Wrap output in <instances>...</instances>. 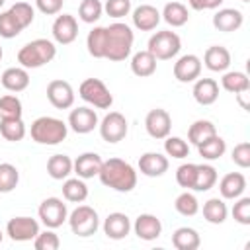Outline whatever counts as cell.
Here are the masks:
<instances>
[{
  "instance_id": "cell-1",
  "label": "cell",
  "mask_w": 250,
  "mask_h": 250,
  "mask_svg": "<svg viewBox=\"0 0 250 250\" xmlns=\"http://www.w3.org/2000/svg\"><path fill=\"white\" fill-rule=\"evenodd\" d=\"M98 178L105 188H111V189L121 191V193H129L137 186V170L121 158L104 160Z\"/></svg>"
},
{
  "instance_id": "cell-2",
  "label": "cell",
  "mask_w": 250,
  "mask_h": 250,
  "mask_svg": "<svg viewBox=\"0 0 250 250\" xmlns=\"http://www.w3.org/2000/svg\"><path fill=\"white\" fill-rule=\"evenodd\" d=\"M105 33H107L105 59H109L113 62L125 61L133 51V41H135L133 29L123 21H115L105 27Z\"/></svg>"
},
{
  "instance_id": "cell-3",
  "label": "cell",
  "mask_w": 250,
  "mask_h": 250,
  "mask_svg": "<svg viewBox=\"0 0 250 250\" xmlns=\"http://www.w3.org/2000/svg\"><path fill=\"white\" fill-rule=\"evenodd\" d=\"M57 57V47L49 39H33L18 51V62L23 68H39Z\"/></svg>"
},
{
  "instance_id": "cell-4",
  "label": "cell",
  "mask_w": 250,
  "mask_h": 250,
  "mask_svg": "<svg viewBox=\"0 0 250 250\" xmlns=\"http://www.w3.org/2000/svg\"><path fill=\"white\" fill-rule=\"evenodd\" d=\"M29 135L39 145H59V143H62L66 139L68 125L62 119H57V117H51V115H43V117H37L31 123Z\"/></svg>"
},
{
  "instance_id": "cell-5",
  "label": "cell",
  "mask_w": 250,
  "mask_h": 250,
  "mask_svg": "<svg viewBox=\"0 0 250 250\" xmlns=\"http://www.w3.org/2000/svg\"><path fill=\"white\" fill-rule=\"evenodd\" d=\"M182 49V39L176 31L164 29V31H156L154 35H150L148 39V53L154 55L156 61H168L174 59Z\"/></svg>"
},
{
  "instance_id": "cell-6",
  "label": "cell",
  "mask_w": 250,
  "mask_h": 250,
  "mask_svg": "<svg viewBox=\"0 0 250 250\" xmlns=\"http://www.w3.org/2000/svg\"><path fill=\"white\" fill-rule=\"evenodd\" d=\"M78 94L86 104H90L98 109H109L113 104V96H111L109 88L100 78H86L80 84Z\"/></svg>"
},
{
  "instance_id": "cell-7",
  "label": "cell",
  "mask_w": 250,
  "mask_h": 250,
  "mask_svg": "<svg viewBox=\"0 0 250 250\" xmlns=\"http://www.w3.org/2000/svg\"><path fill=\"white\" fill-rule=\"evenodd\" d=\"M66 221L70 225V230L76 236H92L100 227V217H98L96 209L90 205H78L68 215Z\"/></svg>"
},
{
  "instance_id": "cell-8",
  "label": "cell",
  "mask_w": 250,
  "mask_h": 250,
  "mask_svg": "<svg viewBox=\"0 0 250 250\" xmlns=\"http://www.w3.org/2000/svg\"><path fill=\"white\" fill-rule=\"evenodd\" d=\"M39 219L47 229H59L66 219H68V209L66 203L59 197H47L41 201L39 209Z\"/></svg>"
},
{
  "instance_id": "cell-9",
  "label": "cell",
  "mask_w": 250,
  "mask_h": 250,
  "mask_svg": "<svg viewBox=\"0 0 250 250\" xmlns=\"http://www.w3.org/2000/svg\"><path fill=\"white\" fill-rule=\"evenodd\" d=\"M98 127H100L102 139H104L105 143H111V145L123 141V139L127 137V131H129L127 119H125V115L119 113V111H109V113L98 123Z\"/></svg>"
},
{
  "instance_id": "cell-10",
  "label": "cell",
  "mask_w": 250,
  "mask_h": 250,
  "mask_svg": "<svg viewBox=\"0 0 250 250\" xmlns=\"http://www.w3.org/2000/svg\"><path fill=\"white\" fill-rule=\"evenodd\" d=\"M6 234L14 242H27L39 234V223L31 217H14L6 225Z\"/></svg>"
},
{
  "instance_id": "cell-11",
  "label": "cell",
  "mask_w": 250,
  "mask_h": 250,
  "mask_svg": "<svg viewBox=\"0 0 250 250\" xmlns=\"http://www.w3.org/2000/svg\"><path fill=\"white\" fill-rule=\"evenodd\" d=\"M145 129L152 139H166L172 129V117L166 109L154 107L145 117Z\"/></svg>"
},
{
  "instance_id": "cell-12",
  "label": "cell",
  "mask_w": 250,
  "mask_h": 250,
  "mask_svg": "<svg viewBox=\"0 0 250 250\" xmlns=\"http://www.w3.org/2000/svg\"><path fill=\"white\" fill-rule=\"evenodd\" d=\"M47 100L57 109H68L74 104V90L66 80H51L47 84Z\"/></svg>"
},
{
  "instance_id": "cell-13",
  "label": "cell",
  "mask_w": 250,
  "mask_h": 250,
  "mask_svg": "<svg viewBox=\"0 0 250 250\" xmlns=\"http://www.w3.org/2000/svg\"><path fill=\"white\" fill-rule=\"evenodd\" d=\"M53 39L61 45H70L78 37V21L70 14H61L53 21Z\"/></svg>"
},
{
  "instance_id": "cell-14",
  "label": "cell",
  "mask_w": 250,
  "mask_h": 250,
  "mask_svg": "<svg viewBox=\"0 0 250 250\" xmlns=\"http://www.w3.org/2000/svg\"><path fill=\"white\" fill-rule=\"evenodd\" d=\"M98 123H100L98 113L92 107H86V105L74 107L68 115V127L78 135H86V133L94 131L98 127Z\"/></svg>"
},
{
  "instance_id": "cell-15",
  "label": "cell",
  "mask_w": 250,
  "mask_h": 250,
  "mask_svg": "<svg viewBox=\"0 0 250 250\" xmlns=\"http://www.w3.org/2000/svg\"><path fill=\"white\" fill-rule=\"evenodd\" d=\"M201 74V59L197 55H182L176 62H174V76L178 82H195Z\"/></svg>"
},
{
  "instance_id": "cell-16",
  "label": "cell",
  "mask_w": 250,
  "mask_h": 250,
  "mask_svg": "<svg viewBox=\"0 0 250 250\" xmlns=\"http://www.w3.org/2000/svg\"><path fill=\"white\" fill-rule=\"evenodd\" d=\"M133 230H135V234L141 238V240H154V238H158L160 236V232H162V223H160V219L156 217V215H152V213H141L137 219H135V223H133V227H131Z\"/></svg>"
},
{
  "instance_id": "cell-17",
  "label": "cell",
  "mask_w": 250,
  "mask_h": 250,
  "mask_svg": "<svg viewBox=\"0 0 250 250\" xmlns=\"http://www.w3.org/2000/svg\"><path fill=\"white\" fill-rule=\"evenodd\" d=\"M102 162L104 160L98 152H82L76 160H72V172L82 180H90L100 174Z\"/></svg>"
},
{
  "instance_id": "cell-18",
  "label": "cell",
  "mask_w": 250,
  "mask_h": 250,
  "mask_svg": "<svg viewBox=\"0 0 250 250\" xmlns=\"http://www.w3.org/2000/svg\"><path fill=\"white\" fill-rule=\"evenodd\" d=\"M168 166H170L168 156H164L160 152H145L139 158V170H141V174H145L148 178H158V176L166 174Z\"/></svg>"
},
{
  "instance_id": "cell-19",
  "label": "cell",
  "mask_w": 250,
  "mask_h": 250,
  "mask_svg": "<svg viewBox=\"0 0 250 250\" xmlns=\"http://www.w3.org/2000/svg\"><path fill=\"white\" fill-rule=\"evenodd\" d=\"M131 227H133V225H131V219H129L125 213H119V211L109 213V215L105 217V221H104V232H105V236L111 238V240H121V238H125V236L129 234Z\"/></svg>"
},
{
  "instance_id": "cell-20",
  "label": "cell",
  "mask_w": 250,
  "mask_h": 250,
  "mask_svg": "<svg viewBox=\"0 0 250 250\" xmlns=\"http://www.w3.org/2000/svg\"><path fill=\"white\" fill-rule=\"evenodd\" d=\"M133 25L141 31H152L160 23V12L152 4H141L133 10Z\"/></svg>"
},
{
  "instance_id": "cell-21",
  "label": "cell",
  "mask_w": 250,
  "mask_h": 250,
  "mask_svg": "<svg viewBox=\"0 0 250 250\" xmlns=\"http://www.w3.org/2000/svg\"><path fill=\"white\" fill-rule=\"evenodd\" d=\"M242 23H244V16H242V12L236 10V8H223V10H219V12L213 16V25H215V29L225 31V33H230V31L240 29Z\"/></svg>"
},
{
  "instance_id": "cell-22",
  "label": "cell",
  "mask_w": 250,
  "mask_h": 250,
  "mask_svg": "<svg viewBox=\"0 0 250 250\" xmlns=\"http://www.w3.org/2000/svg\"><path fill=\"white\" fill-rule=\"evenodd\" d=\"M246 189V178L240 172H229L219 182V191L223 199H236Z\"/></svg>"
},
{
  "instance_id": "cell-23",
  "label": "cell",
  "mask_w": 250,
  "mask_h": 250,
  "mask_svg": "<svg viewBox=\"0 0 250 250\" xmlns=\"http://www.w3.org/2000/svg\"><path fill=\"white\" fill-rule=\"evenodd\" d=\"M0 82L2 86L8 90V92H23L27 86H29V74H27V68L23 66H10L2 72L0 76Z\"/></svg>"
},
{
  "instance_id": "cell-24",
  "label": "cell",
  "mask_w": 250,
  "mask_h": 250,
  "mask_svg": "<svg viewBox=\"0 0 250 250\" xmlns=\"http://www.w3.org/2000/svg\"><path fill=\"white\" fill-rule=\"evenodd\" d=\"M203 62L213 72H227L230 66V53L223 45H211L203 55Z\"/></svg>"
},
{
  "instance_id": "cell-25",
  "label": "cell",
  "mask_w": 250,
  "mask_h": 250,
  "mask_svg": "<svg viewBox=\"0 0 250 250\" xmlns=\"http://www.w3.org/2000/svg\"><path fill=\"white\" fill-rule=\"evenodd\" d=\"M191 94L199 105H211L219 98V84L213 78H197Z\"/></svg>"
},
{
  "instance_id": "cell-26",
  "label": "cell",
  "mask_w": 250,
  "mask_h": 250,
  "mask_svg": "<svg viewBox=\"0 0 250 250\" xmlns=\"http://www.w3.org/2000/svg\"><path fill=\"white\" fill-rule=\"evenodd\" d=\"M131 70L135 76L139 78H146V76H152L156 72V59L152 53H148L146 49L145 51H139L131 57Z\"/></svg>"
},
{
  "instance_id": "cell-27",
  "label": "cell",
  "mask_w": 250,
  "mask_h": 250,
  "mask_svg": "<svg viewBox=\"0 0 250 250\" xmlns=\"http://www.w3.org/2000/svg\"><path fill=\"white\" fill-rule=\"evenodd\" d=\"M172 244L178 250H197L201 244L199 232L191 227H180L172 232Z\"/></svg>"
},
{
  "instance_id": "cell-28",
  "label": "cell",
  "mask_w": 250,
  "mask_h": 250,
  "mask_svg": "<svg viewBox=\"0 0 250 250\" xmlns=\"http://www.w3.org/2000/svg\"><path fill=\"white\" fill-rule=\"evenodd\" d=\"M47 174L53 180H66L72 174V158L66 154H53L47 160Z\"/></svg>"
},
{
  "instance_id": "cell-29",
  "label": "cell",
  "mask_w": 250,
  "mask_h": 250,
  "mask_svg": "<svg viewBox=\"0 0 250 250\" xmlns=\"http://www.w3.org/2000/svg\"><path fill=\"white\" fill-rule=\"evenodd\" d=\"M62 197L70 203H82L88 197V186L82 178H66L62 182Z\"/></svg>"
},
{
  "instance_id": "cell-30",
  "label": "cell",
  "mask_w": 250,
  "mask_h": 250,
  "mask_svg": "<svg viewBox=\"0 0 250 250\" xmlns=\"http://www.w3.org/2000/svg\"><path fill=\"white\" fill-rule=\"evenodd\" d=\"M227 215H229V209H227V203L221 197H211L203 203V217H205L207 223L223 225L227 221Z\"/></svg>"
},
{
  "instance_id": "cell-31",
  "label": "cell",
  "mask_w": 250,
  "mask_h": 250,
  "mask_svg": "<svg viewBox=\"0 0 250 250\" xmlns=\"http://www.w3.org/2000/svg\"><path fill=\"white\" fill-rule=\"evenodd\" d=\"M86 47H88V53L94 57V59H105V47H107V33H105V27L98 25L94 27L88 37H86Z\"/></svg>"
},
{
  "instance_id": "cell-32",
  "label": "cell",
  "mask_w": 250,
  "mask_h": 250,
  "mask_svg": "<svg viewBox=\"0 0 250 250\" xmlns=\"http://www.w3.org/2000/svg\"><path fill=\"white\" fill-rule=\"evenodd\" d=\"M160 16H162L164 21H166L168 25H172V27H182V25H186L188 20H189V12H188V8H186L182 2H168V4L164 6V10H162Z\"/></svg>"
},
{
  "instance_id": "cell-33",
  "label": "cell",
  "mask_w": 250,
  "mask_h": 250,
  "mask_svg": "<svg viewBox=\"0 0 250 250\" xmlns=\"http://www.w3.org/2000/svg\"><path fill=\"white\" fill-rule=\"evenodd\" d=\"M225 150H227V143L219 135H213V137H209V139H205L203 143L197 145V152L205 160H217L225 154Z\"/></svg>"
},
{
  "instance_id": "cell-34",
  "label": "cell",
  "mask_w": 250,
  "mask_h": 250,
  "mask_svg": "<svg viewBox=\"0 0 250 250\" xmlns=\"http://www.w3.org/2000/svg\"><path fill=\"white\" fill-rule=\"evenodd\" d=\"M213 135H217V129H215V125L209 121V119H197V121H193L191 125H189V129H188V139H189V143L191 145H199V143H203L205 139H209V137H213Z\"/></svg>"
},
{
  "instance_id": "cell-35",
  "label": "cell",
  "mask_w": 250,
  "mask_h": 250,
  "mask_svg": "<svg viewBox=\"0 0 250 250\" xmlns=\"http://www.w3.org/2000/svg\"><path fill=\"white\" fill-rule=\"evenodd\" d=\"M221 86L227 92H230V94H238V92L250 90V78L244 72H240V70H230V72H225L223 74Z\"/></svg>"
},
{
  "instance_id": "cell-36",
  "label": "cell",
  "mask_w": 250,
  "mask_h": 250,
  "mask_svg": "<svg viewBox=\"0 0 250 250\" xmlns=\"http://www.w3.org/2000/svg\"><path fill=\"white\" fill-rule=\"evenodd\" d=\"M0 135L6 141L18 143L25 137V123L21 117H14V119H0Z\"/></svg>"
},
{
  "instance_id": "cell-37",
  "label": "cell",
  "mask_w": 250,
  "mask_h": 250,
  "mask_svg": "<svg viewBox=\"0 0 250 250\" xmlns=\"http://www.w3.org/2000/svg\"><path fill=\"white\" fill-rule=\"evenodd\" d=\"M217 184V170L211 164H197V174L193 182L195 191H209Z\"/></svg>"
},
{
  "instance_id": "cell-38",
  "label": "cell",
  "mask_w": 250,
  "mask_h": 250,
  "mask_svg": "<svg viewBox=\"0 0 250 250\" xmlns=\"http://www.w3.org/2000/svg\"><path fill=\"white\" fill-rule=\"evenodd\" d=\"M23 107H21V100L14 94H6L0 96V119H14V117H21Z\"/></svg>"
},
{
  "instance_id": "cell-39",
  "label": "cell",
  "mask_w": 250,
  "mask_h": 250,
  "mask_svg": "<svg viewBox=\"0 0 250 250\" xmlns=\"http://www.w3.org/2000/svg\"><path fill=\"white\" fill-rule=\"evenodd\" d=\"M20 182V172L14 164L2 162L0 164V193H10Z\"/></svg>"
},
{
  "instance_id": "cell-40",
  "label": "cell",
  "mask_w": 250,
  "mask_h": 250,
  "mask_svg": "<svg viewBox=\"0 0 250 250\" xmlns=\"http://www.w3.org/2000/svg\"><path fill=\"white\" fill-rule=\"evenodd\" d=\"M104 12V4L100 0H82L78 6V18L84 23H94L102 18Z\"/></svg>"
},
{
  "instance_id": "cell-41",
  "label": "cell",
  "mask_w": 250,
  "mask_h": 250,
  "mask_svg": "<svg viewBox=\"0 0 250 250\" xmlns=\"http://www.w3.org/2000/svg\"><path fill=\"white\" fill-rule=\"evenodd\" d=\"M174 207H176V211H178L180 215H184V217H193V215L199 211V201H197V197H195L191 191H184V193H180V195L176 197Z\"/></svg>"
},
{
  "instance_id": "cell-42",
  "label": "cell",
  "mask_w": 250,
  "mask_h": 250,
  "mask_svg": "<svg viewBox=\"0 0 250 250\" xmlns=\"http://www.w3.org/2000/svg\"><path fill=\"white\" fill-rule=\"evenodd\" d=\"M21 25L16 21V18L10 14V10L6 12H0V37L4 39H12V37H18L21 33Z\"/></svg>"
},
{
  "instance_id": "cell-43",
  "label": "cell",
  "mask_w": 250,
  "mask_h": 250,
  "mask_svg": "<svg viewBox=\"0 0 250 250\" xmlns=\"http://www.w3.org/2000/svg\"><path fill=\"white\" fill-rule=\"evenodd\" d=\"M10 14L16 18V21L25 29L27 25H31V21H33V18H35V10H33V6L31 4H27V2H16L12 8H10Z\"/></svg>"
},
{
  "instance_id": "cell-44",
  "label": "cell",
  "mask_w": 250,
  "mask_h": 250,
  "mask_svg": "<svg viewBox=\"0 0 250 250\" xmlns=\"http://www.w3.org/2000/svg\"><path fill=\"white\" fill-rule=\"evenodd\" d=\"M164 150H166V154L168 156H172V158H186L188 154H189V145L182 139V137H166V141H164Z\"/></svg>"
},
{
  "instance_id": "cell-45",
  "label": "cell",
  "mask_w": 250,
  "mask_h": 250,
  "mask_svg": "<svg viewBox=\"0 0 250 250\" xmlns=\"http://www.w3.org/2000/svg\"><path fill=\"white\" fill-rule=\"evenodd\" d=\"M195 174H197V164H193V162L180 164L178 170H176V182H178V186L180 188H186V189H193Z\"/></svg>"
},
{
  "instance_id": "cell-46",
  "label": "cell",
  "mask_w": 250,
  "mask_h": 250,
  "mask_svg": "<svg viewBox=\"0 0 250 250\" xmlns=\"http://www.w3.org/2000/svg\"><path fill=\"white\" fill-rule=\"evenodd\" d=\"M104 10L109 18H115V20L125 18L131 12V0H105Z\"/></svg>"
},
{
  "instance_id": "cell-47",
  "label": "cell",
  "mask_w": 250,
  "mask_h": 250,
  "mask_svg": "<svg viewBox=\"0 0 250 250\" xmlns=\"http://www.w3.org/2000/svg\"><path fill=\"white\" fill-rule=\"evenodd\" d=\"M33 246L35 250H57L61 246V240L53 230H45V232L39 230V234L33 238Z\"/></svg>"
},
{
  "instance_id": "cell-48",
  "label": "cell",
  "mask_w": 250,
  "mask_h": 250,
  "mask_svg": "<svg viewBox=\"0 0 250 250\" xmlns=\"http://www.w3.org/2000/svg\"><path fill=\"white\" fill-rule=\"evenodd\" d=\"M232 217L240 225H250V197H236V203L232 207Z\"/></svg>"
},
{
  "instance_id": "cell-49",
  "label": "cell",
  "mask_w": 250,
  "mask_h": 250,
  "mask_svg": "<svg viewBox=\"0 0 250 250\" xmlns=\"http://www.w3.org/2000/svg\"><path fill=\"white\" fill-rule=\"evenodd\" d=\"M232 162L240 168H248L250 166V143H238L234 148H232V154H230Z\"/></svg>"
},
{
  "instance_id": "cell-50",
  "label": "cell",
  "mask_w": 250,
  "mask_h": 250,
  "mask_svg": "<svg viewBox=\"0 0 250 250\" xmlns=\"http://www.w3.org/2000/svg\"><path fill=\"white\" fill-rule=\"evenodd\" d=\"M62 2L64 0H35V6L41 14L45 16H55L62 10Z\"/></svg>"
},
{
  "instance_id": "cell-51",
  "label": "cell",
  "mask_w": 250,
  "mask_h": 250,
  "mask_svg": "<svg viewBox=\"0 0 250 250\" xmlns=\"http://www.w3.org/2000/svg\"><path fill=\"white\" fill-rule=\"evenodd\" d=\"M248 92H250V90H244V92H238V94H234V96L238 98V104H240V107H242V109H248V102H246V98L250 96Z\"/></svg>"
},
{
  "instance_id": "cell-52",
  "label": "cell",
  "mask_w": 250,
  "mask_h": 250,
  "mask_svg": "<svg viewBox=\"0 0 250 250\" xmlns=\"http://www.w3.org/2000/svg\"><path fill=\"white\" fill-rule=\"evenodd\" d=\"M188 4L191 10H205V0H188Z\"/></svg>"
},
{
  "instance_id": "cell-53",
  "label": "cell",
  "mask_w": 250,
  "mask_h": 250,
  "mask_svg": "<svg viewBox=\"0 0 250 250\" xmlns=\"http://www.w3.org/2000/svg\"><path fill=\"white\" fill-rule=\"evenodd\" d=\"M225 0H205V10H215L223 4Z\"/></svg>"
},
{
  "instance_id": "cell-54",
  "label": "cell",
  "mask_w": 250,
  "mask_h": 250,
  "mask_svg": "<svg viewBox=\"0 0 250 250\" xmlns=\"http://www.w3.org/2000/svg\"><path fill=\"white\" fill-rule=\"evenodd\" d=\"M2 238H4V232L0 230V244H2Z\"/></svg>"
},
{
  "instance_id": "cell-55",
  "label": "cell",
  "mask_w": 250,
  "mask_h": 250,
  "mask_svg": "<svg viewBox=\"0 0 250 250\" xmlns=\"http://www.w3.org/2000/svg\"><path fill=\"white\" fill-rule=\"evenodd\" d=\"M2 57H4V51H2V47H0V61H2Z\"/></svg>"
},
{
  "instance_id": "cell-56",
  "label": "cell",
  "mask_w": 250,
  "mask_h": 250,
  "mask_svg": "<svg viewBox=\"0 0 250 250\" xmlns=\"http://www.w3.org/2000/svg\"><path fill=\"white\" fill-rule=\"evenodd\" d=\"M4 2H6V0H0V8H2V6H4Z\"/></svg>"
},
{
  "instance_id": "cell-57",
  "label": "cell",
  "mask_w": 250,
  "mask_h": 250,
  "mask_svg": "<svg viewBox=\"0 0 250 250\" xmlns=\"http://www.w3.org/2000/svg\"><path fill=\"white\" fill-rule=\"evenodd\" d=\"M240 2H250V0H240Z\"/></svg>"
}]
</instances>
